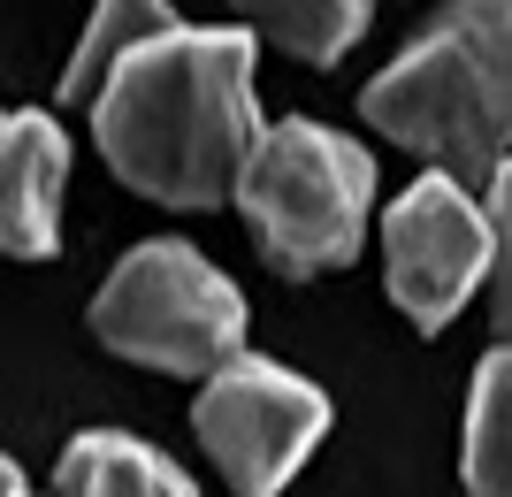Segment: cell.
Listing matches in <instances>:
<instances>
[{
    "label": "cell",
    "instance_id": "cell-6",
    "mask_svg": "<svg viewBox=\"0 0 512 497\" xmlns=\"http://www.w3.org/2000/svg\"><path fill=\"white\" fill-rule=\"evenodd\" d=\"M490 276V215L459 176H421L383 215V283L413 329H444Z\"/></svg>",
    "mask_w": 512,
    "mask_h": 497
},
{
    "label": "cell",
    "instance_id": "cell-12",
    "mask_svg": "<svg viewBox=\"0 0 512 497\" xmlns=\"http://www.w3.org/2000/svg\"><path fill=\"white\" fill-rule=\"evenodd\" d=\"M482 215H490V306H497V329H505V345H512V153L497 161Z\"/></svg>",
    "mask_w": 512,
    "mask_h": 497
},
{
    "label": "cell",
    "instance_id": "cell-11",
    "mask_svg": "<svg viewBox=\"0 0 512 497\" xmlns=\"http://www.w3.org/2000/svg\"><path fill=\"white\" fill-rule=\"evenodd\" d=\"M237 8H245V23H253L260 39H276L283 54H299V62L321 69L367 31L375 0H237Z\"/></svg>",
    "mask_w": 512,
    "mask_h": 497
},
{
    "label": "cell",
    "instance_id": "cell-3",
    "mask_svg": "<svg viewBox=\"0 0 512 497\" xmlns=\"http://www.w3.org/2000/svg\"><path fill=\"white\" fill-rule=\"evenodd\" d=\"M367 199H375V161H367V146L306 123V115L260 130L253 161L237 176V207H245L260 253L276 260L283 276L344 268V260L360 253Z\"/></svg>",
    "mask_w": 512,
    "mask_h": 497
},
{
    "label": "cell",
    "instance_id": "cell-10",
    "mask_svg": "<svg viewBox=\"0 0 512 497\" xmlns=\"http://www.w3.org/2000/svg\"><path fill=\"white\" fill-rule=\"evenodd\" d=\"M467 497H512V345L482 352L467 390Z\"/></svg>",
    "mask_w": 512,
    "mask_h": 497
},
{
    "label": "cell",
    "instance_id": "cell-1",
    "mask_svg": "<svg viewBox=\"0 0 512 497\" xmlns=\"http://www.w3.org/2000/svg\"><path fill=\"white\" fill-rule=\"evenodd\" d=\"M253 108V31H169L107 69L92 92V138L130 192L161 207L237 199L260 146Z\"/></svg>",
    "mask_w": 512,
    "mask_h": 497
},
{
    "label": "cell",
    "instance_id": "cell-7",
    "mask_svg": "<svg viewBox=\"0 0 512 497\" xmlns=\"http://www.w3.org/2000/svg\"><path fill=\"white\" fill-rule=\"evenodd\" d=\"M69 138L46 115H0V253L46 260L62 245Z\"/></svg>",
    "mask_w": 512,
    "mask_h": 497
},
{
    "label": "cell",
    "instance_id": "cell-14",
    "mask_svg": "<svg viewBox=\"0 0 512 497\" xmlns=\"http://www.w3.org/2000/svg\"><path fill=\"white\" fill-rule=\"evenodd\" d=\"M16 497H23V490H16Z\"/></svg>",
    "mask_w": 512,
    "mask_h": 497
},
{
    "label": "cell",
    "instance_id": "cell-5",
    "mask_svg": "<svg viewBox=\"0 0 512 497\" xmlns=\"http://www.w3.org/2000/svg\"><path fill=\"white\" fill-rule=\"evenodd\" d=\"M192 429L214 452V467L230 475L237 497H276L306 467V452L321 444L329 398L306 375L237 352L230 368L207 375V390H199V406H192Z\"/></svg>",
    "mask_w": 512,
    "mask_h": 497
},
{
    "label": "cell",
    "instance_id": "cell-8",
    "mask_svg": "<svg viewBox=\"0 0 512 497\" xmlns=\"http://www.w3.org/2000/svg\"><path fill=\"white\" fill-rule=\"evenodd\" d=\"M54 490L62 497H199L176 459H161L153 444H138V436H123V429H85L77 436L62 452V467H54Z\"/></svg>",
    "mask_w": 512,
    "mask_h": 497
},
{
    "label": "cell",
    "instance_id": "cell-2",
    "mask_svg": "<svg viewBox=\"0 0 512 497\" xmlns=\"http://www.w3.org/2000/svg\"><path fill=\"white\" fill-rule=\"evenodd\" d=\"M375 130L459 184H490L512 146V0H451L360 92Z\"/></svg>",
    "mask_w": 512,
    "mask_h": 497
},
{
    "label": "cell",
    "instance_id": "cell-4",
    "mask_svg": "<svg viewBox=\"0 0 512 497\" xmlns=\"http://www.w3.org/2000/svg\"><path fill=\"white\" fill-rule=\"evenodd\" d=\"M92 337L161 375H214L245 352V299L192 245H130L123 268L92 299Z\"/></svg>",
    "mask_w": 512,
    "mask_h": 497
},
{
    "label": "cell",
    "instance_id": "cell-9",
    "mask_svg": "<svg viewBox=\"0 0 512 497\" xmlns=\"http://www.w3.org/2000/svg\"><path fill=\"white\" fill-rule=\"evenodd\" d=\"M169 31H184V16L169 0H100L77 54H69V69H62V100H92L123 54H138L146 39H169Z\"/></svg>",
    "mask_w": 512,
    "mask_h": 497
},
{
    "label": "cell",
    "instance_id": "cell-13",
    "mask_svg": "<svg viewBox=\"0 0 512 497\" xmlns=\"http://www.w3.org/2000/svg\"><path fill=\"white\" fill-rule=\"evenodd\" d=\"M0 497H16V467L8 459H0Z\"/></svg>",
    "mask_w": 512,
    "mask_h": 497
}]
</instances>
